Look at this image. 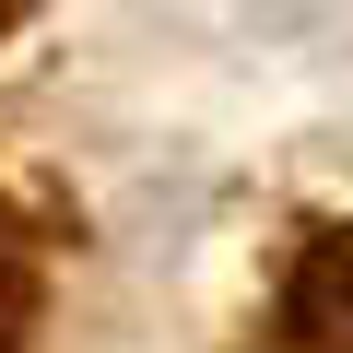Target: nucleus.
Returning a JSON list of instances; mask_svg holds the SVG:
<instances>
[{
  "label": "nucleus",
  "mask_w": 353,
  "mask_h": 353,
  "mask_svg": "<svg viewBox=\"0 0 353 353\" xmlns=\"http://www.w3.org/2000/svg\"><path fill=\"white\" fill-rule=\"evenodd\" d=\"M24 318H36V248H24L12 212H0V341H12Z\"/></svg>",
  "instance_id": "nucleus-2"
},
{
  "label": "nucleus",
  "mask_w": 353,
  "mask_h": 353,
  "mask_svg": "<svg viewBox=\"0 0 353 353\" xmlns=\"http://www.w3.org/2000/svg\"><path fill=\"white\" fill-rule=\"evenodd\" d=\"M294 341L306 353H353V224L306 248V271H294Z\"/></svg>",
  "instance_id": "nucleus-1"
}]
</instances>
